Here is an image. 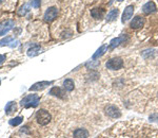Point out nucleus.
I'll list each match as a JSON object with an SVG mask.
<instances>
[{"label": "nucleus", "instance_id": "obj_1", "mask_svg": "<svg viewBox=\"0 0 158 138\" xmlns=\"http://www.w3.org/2000/svg\"><path fill=\"white\" fill-rule=\"evenodd\" d=\"M35 121L39 127H47L52 121V115L45 109H39L35 115Z\"/></svg>", "mask_w": 158, "mask_h": 138}, {"label": "nucleus", "instance_id": "obj_2", "mask_svg": "<svg viewBox=\"0 0 158 138\" xmlns=\"http://www.w3.org/2000/svg\"><path fill=\"white\" fill-rule=\"evenodd\" d=\"M39 102H40V97L36 94H32V95H28V96L21 100L20 105L25 108H36V106H38Z\"/></svg>", "mask_w": 158, "mask_h": 138}, {"label": "nucleus", "instance_id": "obj_3", "mask_svg": "<svg viewBox=\"0 0 158 138\" xmlns=\"http://www.w3.org/2000/svg\"><path fill=\"white\" fill-rule=\"evenodd\" d=\"M15 27V21L13 19L4 20L0 23V36H3L6 33H9L13 28Z\"/></svg>", "mask_w": 158, "mask_h": 138}, {"label": "nucleus", "instance_id": "obj_4", "mask_svg": "<svg viewBox=\"0 0 158 138\" xmlns=\"http://www.w3.org/2000/svg\"><path fill=\"white\" fill-rule=\"evenodd\" d=\"M105 66H107V69H111V70H118V69L122 68L123 61L120 58H114L111 59L110 61H107Z\"/></svg>", "mask_w": 158, "mask_h": 138}, {"label": "nucleus", "instance_id": "obj_5", "mask_svg": "<svg viewBox=\"0 0 158 138\" xmlns=\"http://www.w3.org/2000/svg\"><path fill=\"white\" fill-rule=\"evenodd\" d=\"M57 16H58V10H57V8H55V6H51V8H49L47 11H45L44 13V20L47 21V22H51L54 19H56Z\"/></svg>", "mask_w": 158, "mask_h": 138}, {"label": "nucleus", "instance_id": "obj_6", "mask_svg": "<svg viewBox=\"0 0 158 138\" xmlns=\"http://www.w3.org/2000/svg\"><path fill=\"white\" fill-rule=\"evenodd\" d=\"M105 114L111 118H119L121 116V113L119 111V108L115 105H107L105 108Z\"/></svg>", "mask_w": 158, "mask_h": 138}, {"label": "nucleus", "instance_id": "obj_7", "mask_svg": "<svg viewBox=\"0 0 158 138\" xmlns=\"http://www.w3.org/2000/svg\"><path fill=\"white\" fill-rule=\"evenodd\" d=\"M52 81H42V82H37L35 83L34 85L30 87V90L31 91H38V90H42L44 88H47V86L52 84Z\"/></svg>", "mask_w": 158, "mask_h": 138}, {"label": "nucleus", "instance_id": "obj_8", "mask_svg": "<svg viewBox=\"0 0 158 138\" xmlns=\"http://www.w3.org/2000/svg\"><path fill=\"white\" fill-rule=\"evenodd\" d=\"M142 11L145 14H152V13H155L157 11V8H156V4L154 3L153 1H149L142 6Z\"/></svg>", "mask_w": 158, "mask_h": 138}, {"label": "nucleus", "instance_id": "obj_9", "mask_svg": "<svg viewBox=\"0 0 158 138\" xmlns=\"http://www.w3.org/2000/svg\"><path fill=\"white\" fill-rule=\"evenodd\" d=\"M133 13H134V6H129L124 9L123 11V14H122V18H121V21L124 23L126 22L130 18L133 16Z\"/></svg>", "mask_w": 158, "mask_h": 138}, {"label": "nucleus", "instance_id": "obj_10", "mask_svg": "<svg viewBox=\"0 0 158 138\" xmlns=\"http://www.w3.org/2000/svg\"><path fill=\"white\" fill-rule=\"evenodd\" d=\"M143 25H145V18L140 17V16H136V17L133 18V20L131 21L132 29H139Z\"/></svg>", "mask_w": 158, "mask_h": 138}, {"label": "nucleus", "instance_id": "obj_11", "mask_svg": "<svg viewBox=\"0 0 158 138\" xmlns=\"http://www.w3.org/2000/svg\"><path fill=\"white\" fill-rule=\"evenodd\" d=\"M50 95L52 96H56L60 99H64L66 98V92H64L63 89H61L60 87H52L51 90H50Z\"/></svg>", "mask_w": 158, "mask_h": 138}, {"label": "nucleus", "instance_id": "obj_12", "mask_svg": "<svg viewBox=\"0 0 158 138\" xmlns=\"http://www.w3.org/2000/svg\"><path fill=\"white\" fill-rule=\"evenodd\" d=\"M74 138H88V132L85 128H76L73 133Z\"/></svg>", "mask_w": 158, "mask_h": 138}, {"label": "nucleus", "instance_id": "obj_13", "mask_svg": "<svg viewBox=\"0 0 158 138\" xmlns=\"http://www.w3.org/2000/svg\"><path fill=\"white\" fill-rule=\"evenodd\" d=\"M16 109H17L16 102L11 101V102H9V103L6 105V115H12V114L15 113Z\"/></svg>", "mask_w": 158, "mask_h": 138}, {"label": "nucleus", "instance_id": "obj_14", "mask_svg": "<svg viewBox=\"0 0 158 138\" xmlns=\"http://www.w3.org/2000/svg\"><path fill=\"white\" fill-rule=\"evenodd\" d=\"M118 13H119V11H118V9H113V10H111L107 13V21H113L116 19V17L118 16Z\"/></svg>", "mask_w": 158, "mask_h": 138}, {"label": "nucleus", "instance_id": "obj_15", "mask_svg": "<svg viewBox=\"0 0 158 138\" xmlns=\"http://www.w3.org/2000/svg\"><path fill=\"white\" fill-rule=\"evenodd\" d=\"M91 15H92L95 19H100V18H102V16H103V10H101V9H93V10L91 11Z\"/></svg>", "mask_w": 158, "mask_h": 138}, {"label": "nucleus", "instance_id": "obj_16", "mask_svg": "<svg viewBox=\"0 0 158 138\" xmlns=\"http://www.w3.org/2000/svg\"><path fill=\"white\" fill-rule=\"evenodd\" d=\"M124 40V36H120V37H116V39H112L111 43H110V49H114L115 47H117L119 44H121Z\"/></svg>", "mask_w": 158, "mask_h": 138}, {"label": "nucleus", "instance_id": "obj_17", "mask_svg": "<svg viewBox=\"0 0 158 138\" xmlns=\"http://www.w3.org/2000/svg\"><path fill=\"white\" fill-rule=\"evenodd\" d=\"M63 87L66 91H72L74 89V81L72 79H66L63 82Z\"/></svg>", "mask_w": 158, "mask_h": 138}, {"label": "nucleus", "instance_id": "obj_18", "mask_svg": "<svg viewBox=\"0 0 158 138\" xmlns=\"http://www.w3.org/2000/svg\"><path fill=\"white\" fill-rule=\"evenodd\" d=\"M41 51V48H40V46H34V47H32V48H30L28 49V56H35V55H37L39 52Z\"/></svg>", "mask_w": 158, "mask_h": 138}, {"label": "nucleus", "instance_id": "obj_19", "mask_svg": "<svg viewBox=\"0 0 158 138\" xmlns=\"http://www.w3.org/2000/svg\"><path fill=\"white\" fill-rule=\"evenodd\" d=\"M107 45H103V46L100 47V48L98 49L97 51L94 53V55H93V59H96L99 58V56H101L102 54H103L104 52L107 51Z\"/></svg>", "mask_w": 158, "mask_h": 138}, {"label": "nucleus", "instance_id": "obj_20", "mask_svg": "<svg viewBox=\"0 0 158 138\" xmlns=\"http://www.w3.org/2000/svg\"><path fill=\"white\" fill-rule=\"evenodd\" d=\"M23 121V118L20 117V116H18V117H15V118H12L11 120L9 121V125H12V127H17L20 123H22Z\"/></svg>", "mask_w": 158, "mask_h": 138}, {"label": "nucleus", "instance_id": "obj_21", "mask_svg": "<svg viewBox=\"0 0 158 138\" xmlns=\"http://www.w3.org/2000/svg\"><path fill=\"white\" fill-rule=\"evenodd\" d=\"M28 9H30V4H28V3L23 4V6H21V8L18 10L17 14H18L19 16H23V15H25V14L28 13V11H30V10H28Z\"/></svg>", "mask_w": 158, "mask_h": 138}, {"label": "nucleus", "instance_id": "obj_22", "mask_svg": "<svg viewBox=\"0 0 158 138\" xmlns=\"http://www.w3.org/2000/svg\"><path fill=\"white\" fill-rule=\"evenodd\" d=\"M142 56L145 59H150V58H153L155 55V50L154 49H148V50H145L142 51Z\"/></svg>", "mask_w": 158, "mask_h": 138}, {"label": "nucleus", "instance_id": "obj_23", "mask_svg": "<svg viewBox=\"0 0 158 138\" xmlns=\"http://www.w3.org/2000/svg\"><path fill=\"white\" fill-rule=\"evenodd\" d=\"M12 42H13V37H11V36L4 37L3 39L0 40V46H6V45H9Z\"/></svg>", "mask_w": 158, "mask_h": 138}, {"label": "nucleus", "instance_id": "obj_24", "mask_svg": "<svg viewBox=\"0 0 158 138\" xmlns=\"http://www.w3.org/2000/svg\"><path fill=\"white\" fill-rule=\"evenodd\" d=\"M31 6L35 9H38L40 6V0H32L31 1Z\"/></svg>", "mask_w": 158, "mask_h": 138}, {"label": "nucleus", "instance_id": "obj_25", "mask_svg": "<svg viewBox=\"0 0 158 138\" xmlns=\"http://www.w3.org/2000/svg\"><path fill=\"white\" fill-rule=\"evenodd\" d=\"M6 55H4V54H0V64H2L4 61H6Z\"/></svg>", "mask_w": 158, "mask_h": 138}, {"label": "nucleus", "instance_id": "obj_26", "mask_svg": "<svg viewBox=\"0 0 158 138\" xmlns=\"http://www.w3.org/2000/svg\"><path fill=\"white\" fill-rule=\"evenodd\" d=\"M148 138H158V133L157 132H155V133H153L152 135H150Z\"/></svg>", "mask_w": 158, "mask_h": 138}, {"label": "nucleus", "instance_id": "obj_27", "mask_svg": "<svg viewBox=\"0 0 158 138\" xmlns=\"http://www.w3.org/2000/svg\"><path fill=\"white\" fill-rule=\"evenodd\" d=\"M3 1H4V0H0V3H2Z\"/></svg>", "mask_w": 158, "mask_h": 138}, {"label": "nucleus", "instance_id": "obj_28", "mask_svg": "<svg viewBox=\"0 0 158 138\" xmlns=\"http://www.w3.org/2000/svg\"><path fill=\"white\" fill-rule=\"evenodd\" d=\"M118 1H122V0H118Z\"/></svg>", "mask_w": 158, "mask_h": 138}, {"label": "nucleus", "instance_id": "obj_29", "mask_svg": "<svg viewBox=\"0 0 158 138\" xmlns=\"http://www.w3.org/2000/svg\"><path fill=\"white\" fill-rule=\"evenodd\" d=\"M0 84H1V80H0Z\"/></svg>", "mask_w": 158, "mask_h": 138}, {"label": "nucleus", "instance_id": "obj_30", "mask_svg": "<svg viewBox=\"0 0 158 138\" xmlns=\"http://www.w3.org/2000/svg\"><path fill=\"white\" fill-rule=\"evenodd\" d=\"M116 138H117V137H116Z\"/></svg>", "mask_w": 158, "mask_h": 138}]
</instances>
